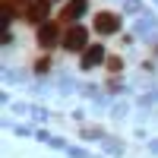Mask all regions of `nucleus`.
I'll use <instances>...</instances> for the list:
<instances>
[{"label":"nucleus","mask_w":158,"mask_h":158,"mask_svg":"<svg viewBox=\"0 0 158 158\" xmlns=\"http://www.w3.org/2000/svg\"><path fill=\"white\" fill-rule=\"evenodd\" d=\"M48 146H51V149H60V152H67V149H70V142L63 139V136H54V139L48 142Z\"/></svg>","instance_id":"obj_16"},{"label":"nucleus","mask_w":158,"mask_h":158,"mask_svg":"<svg viewBox=\"0 0 158 158\" xmlns=\"http://www.w3.org/2000/svg\"><path fill=\"white\" fill-rule=\"evenodd\" d=\"M60 48L63 51H70V54H79L82 57L85 54V48H89V29L85 25H70L67 32H63V41H60Z\"/></svg>","instance_id":"obj_1"},{"label":"nucleus","mask_w":158,"mask_h":158,"mask_svg":"<svg viewBox=\"0 0 158 158\" xmlns=\"http://www.w3.org/2000/svg\"><path fill=\"white\" fill-rule=\"evenodd\" d=\"M152 3H155V6H158V0H152Z\"/></svg>","instance_id":"obj_24"},{"label":"nucleus","mask_w":158,"mask_h":158,"mask_svg":"<svg viewBox=\"0 0 158 158\" xmlns=\"http://www.w3.org/2000/svg\"><path fill=\"white\" fill-rule=\"evenodd\" d=\"M48 70H51V60H48V57H41V60L35 63V73H38V76H41V73H48Z\"/></svg>","instance_id":"obj_19"},{"label":"nucleus","mask_w":158,"mask_h":158,"mask_svg":"<svg viewBox=\"0 0 158 158\" xmlns=\"http://www.w3.org/2000/svg\"><path fill=\"white\" fill-rule=\"evenodd\" d=\"M10 111H13V114H25V111H32V104H25V101H16Z\"/></svg>","instance_id":"obj_21"},{"label":"nucleus","mask_w":158,"mask_h":158,"mask_svg":"<svg viewBox=\"0 0 158 158\" xmlns=\"http://www.w3.org/2000/svg\"><path fill=\"white\" fill-rule=\"evenodd\" d=\"M120 67H123V60H120V57H108V70H114V73H117Z\"/></svg>","instance_id":"obj_22"},{"label":"nucleus","mask_w":158,"mask_h":158,"mask_svg":"<svg viewBox=\"0 0 158 158\" xmlns=\"http://www.w3.org/2000/svg\"><path fill=\"white\" fill-rule=\"evenodd\" d=\"M95 158H104V155H95Z\"/></svg>","instance_id":"obj_25"},{"label":"nucleus","mask_w":158,"mask_h":158,"mask_svg":"<svg viewBox=\"0 0 158 158\" xmlns=\"http://www.w3.org/2000/svg\"><path fill=\"white\" fill-rule=\"evenodd\" d=\"M120 3H123V0H120Z\"/></svg>","instance_id":"obj_26"},{"label":"nucleus","mask_w":158,"mask_h":158,"mask_svg":"<svg viewBox=\"0 0 158 158\" xmlns=\"http://www.w3.org/2000/svg\"><path fill=\"white\" fill-rule=\"evenodd\" d=\"M63 41V35H60V29L54 22H44V25H38V44H41L44 51H51L54 44H60Z\"/></svg>","instance_id":"obj_5"},{"label":"nucleus","mask_w":158,"mask_h":158,"mask_svg":"<svg viewBox=\"0 0 158 158\" xmlns=\"http://www.w3.org/2000/svg\"><path fill=\"white\" fill-rule=\"evenodd\" d=\"M104 136H108V133H104L101 127H82V139L85 142H101Z\"/></svg>","instance_id":"obj_12"},{"label":"nucleus","mask_w":158,"mask_h":158,"mask_svg":"<svg viewBox=\"0 0 158 158\" xmlns=\"http://www.w3.org/2000/svg\"><path fill=\"white\" fill-rule=\"evenodd\" d=\"M57 92H60V95H70V92H76V79L67 76V73L57 76Z\"/></svg>","instance_id":"obj_11"},{"label":"nucleus","mask_w":158,"mask_h":158,"mask_svg":"<svg viewBox=\"0 0 158 158\" xmlns=\"http://www.w3.org/2000/svg\"><path fill=\"white\" fill-rule=\"evenodd\" d=\"M35 139H38V142H44V146H48V142L54 139V133H48V130H35Z\"/></svg>","instance_id":"obj_18"},{"label":"nucleus","mask_w":158,"mask_h":158,"mask_svg":"<svg viewBox=\"0 0 158 158\" xmlns=\"http://www.w3.org/2000/svg\"><path fill=\"white\" fill-rule=\"evenodd\" d=\"M104 63H108V51H104V44L98 41V44H89L85 54L79 57V70H98Z\"/></svg>","instance_id":"obj_3"},{"label":"nucleus","mask_w":158,"mask_h":158,"mask_svg":"<svg viewBox=\"0 0 158 158\" xmlns=\"http://www.w3.org/2000/svg\"><path fill=\"white\" fill-rule=\"evenodd\" d=\"M127 114H130V104L127 101H114L111 104V117H114V120H123Z\"/></svg>","instance_id":"obj_13"},{"label":"nucleus","mask_w":158,"mask_h":158,"mask_svg":"<svg viewBox=\"0 0 158 158\" xmlns=\"http://www.w3.org/2000/svg\"><path fill=\"white\" fill-rule=\"evenodd\" d=\"M92 25H95V32L101 35V38H111V35H117L120 32V13H95V19H92Z\"/></svg>","instance_id":"obj_2"},{"label":"nucleus","mask_w":158,"mask_h":158,"mask_svg":"<svg viewBox=\"0 0 158 158\" xmlns=\"http://www.w3.org/2000/svg\"><path fill=\"white\" fill-rule=\"evenodd\" d=\"M13 133H16V136H35V130L25 127V123H13Z\"/></svg>","instance_id":"obj_17"},{"label":"nucleus","mask_w":158,"mask_h":158,"mask_svg":"<svg viewBox=\"0 0 158 158\" xmlns=\"http://www.w3.org/2000/svg\"><path fill=\"white\" fill-rule=\"evenodd\" d=\"M29 114H32V120H38V123L51 117V111H48V108H41V104H32V111H29Z\"/></svg>","instance_id":"obj_14"},{"label":"nucleus","mask_w":158,"mask_h":158,"mask_svg":"<svg viewBox=\"0 0 158 158\" xmlns=\"http://www.w3.org/2000/svg\"><path fill=\"white\" fill-rule=\"evenodd\" d=\"M85 13H89V0H67V6H63V19L76 25Z\"/></svg>","instance_id":"obj_6"},{"label":"nucleus","mask_w":158,"mask_h":158,"mask_svg":"<svg viewBox=\"0 0 158 158\" xmlns=\"http://www.w3.org/2000/svg\"><path fill=\"white\" fill-rule=\"evenodd\" d=\"M133 35H136V38H149V41H155V38H158V19L152 16V13L139 16L136 25H133Z\"/></svg>","instance_id":"obj_4"},{"label":"nucleus","mask_w":158,"mask_h":158,"mask_svg":"<svg viewBox=\"0 0 158 158\" xmlns=\"http://www.w3.org/2000/svg\"><path fill=\"white\" fill-rule=\"evenodd\" d=\"M48 13H51V0H32V3H29V19L38 22V25L51 22V19H48Z\"/></svg>","instance_id":"obj_7"},{"label":"nucleus","mask_w":158,"mask_h":158,"mask_svg":"<svg viewBox=\"0 0 158 158\" xmlns=\"http://www.w3.org/2000/svg\"><path fill=\"white\" fill-rule=\"evenodd\" d=\"M146 0H123V3H120V16H146Z\"/></svg>","instance_id":"obj_8"},{"label":"nucleus","mask_w":158,"mask_h":158,"mask_svg":"<svg viewBox=\"0 0 158 158\" xmlns=\"http://www.w3.org/2000/svg\"><path fill=\"white\" fill-rule=\"evenodd\" d=\"M146 146H149V152H152V155H158V139H149Z\"/></svg>","instance_id":"obj_23"},{"label":"nucleus","mask_w":158,"mask_h":158,"mask_svg":"<svg viewBox=\"0 0 158 158\" xmlns=\"http://www.w3.org/2000/svg\"><path fill=\"white\" fill-rule=\"evenodd\" d=\"M25 79H29V73H25V70H10V67H3V82H6V85L25 82Z\"/></svg>","instance_id":"obj_9"},{"label":"nucleus","mask_w":158,"mask_h":158,"mask_svg":"<svg viewBox=\"0 0 158 158\" xmlns=\"http://www.w3.org/2000/svg\"><path fill=\"white\" fill-rule=\"evenodd\" d=\"M155 101H158V92H149V95H142V98H139L142 108H149V104H155Z\"/></svg>","instance_id":"obj_20"},{"label":"nucleus","mask_w":158,"mask_h":158,"mask_svg":"<svg viewBox=\"0 0 158 158\" xmlns=\"http://www.w3.org/2000/svg\"><path fill=\"white\" fill-rule=\"evenodd\" d=\"M98 146H101L104 152H111V155H123V142H117L114 136H104V139L98 142Z\"/></svg>","instance_id":"obj_10"},{"label":"nucleus","mask_w":158,"mask_h":158,"mask_svg":"<svg viewBox=\"0 0 158 158\" xmlns=\"http://www.w3.org/2000/svg\"><path fill=\"white\" fill-rule=\"evenodd\" d=\"M67 158H95V155L85 152L82 146H70V149H67Z\"/></svg>","instance_id":"obj_15"}]
</instances>
